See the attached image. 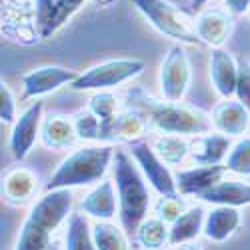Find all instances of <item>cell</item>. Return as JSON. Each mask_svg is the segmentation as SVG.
I'll return each instance as SVG.
<instances>
[{
	"label": "cell",
	"instance_id": "13",
	"mask_svg": "<svg viewBox=\"0 0 250 250\" xmlns=\"http://www.w3.org/2000/svg\"><path fill=\"white\" fill-rule=\"evenodd\" d=\"M78 140L80 138L76 132L74 118L66 114H58V112H52L42 118V124H40V144L44 148L66 150V148H72Z\"/></svg>",
	"mask_w": 250,
	"mask_h": 250
},
{
	"label": "cell",
	"instance_id": "15",
	"mask_svg": "<svg viewBox=\"0 0 250 250\" xmlns=\"http://www.w3.org/2000/svg\"><path fill=\"white\" fill-rule=\"evenodd\" d=\"M212 126L226 136H244L250 128V110L236 98H224L212 110Z\"/></svg>",
	"mask_w": 250,
	"mask_h": 250
},
{
	"label": "cell",
	"instance_id": "28",
	"mask_svg": "<svg viewBox=\"0 0 250 250\" xmlns=\"http://www.w3.org/2000/svg\"><path fill=\"white\" fill-rule=\"evenodd\" d=\"M186 202L184 198H180L178 194L176 196H160L156 202H154V214L158 218H162L164 222L172 224L184 210H186Z\"/></svg>",
	"mask_w": 250,
	"mask_h": 250
},
{
	"label": "cell",
	"instance_id": "14",
	"mask_svg": "<svg viewBox=\"0 0 250 250\" xmlns=\"http://www.w3.org/2000/svg\"><path fill=\"white\" fill-rule=\"evenodd\" d=\"M194 28L202 44H208L210 48H222V44L232 34V18L220 8H208L198 14L194 20Z\"/></svg>",
	"mask_w": 250,
	"mask_h": 250
},
{
	"label": "cell",
	"instance_id": "6",
	"mask_svg": "<svg viewBox=\"0 0 250 250\" xmlns=\"http://www.w3.org/2000/svg\"><path fill=\"white\" fill-rule=\"evenodd\" d=\"M144 70V62L136 58H118L96 64L82 74L76 76V80L70 84L72 90L84 92V90H108L112 86L124 84Z\"/></svg>",
	"mask_w": 250,
	"mask_h": 250
},
{
	"label": "cell",
	"instance_id": "25",
	"mask_svg": "<svg viewBox=\"0 0 250 250\" xmlns=\"http://www.w3.org/2000/svg\"><path fill=\"white\" fill-rule=\"evenodd\" d=\"M134 234H136L138 244L144 248H162L168 242L170 228H168V222L154 216V218H144Z\"/></svg>",
	"mask_w": 250,
	"mask_h": 250
},
{
	"label": "cell",
	"instance_id": "24",
	"mask_svg": "<svg viewBox=\"0 0 250 250\" xmlns=\"http://www.w3.org/2000/svg\"><path fill=\"white\" fill-rule=\"evenodd\" d=\"M66 248L68 250H92L94 238L88 218L80 212H70L68 228H66Z\"/></svg>",
	"mask_w": 250,
	"mask_h": 250
},
{
	"label": "cell",
	"instance_id": "26",
	"mask_svg": "<svg viewBox=\"0 0 250 250\" xmlns=\"http://www.w3.org/2000/svg\"><path fill=\"white\" fill-rule=\"evenodd\" d=\"M92 238H94V248L98 250H126L128 240L124 236L120 228L110 224L108 220H98L92 226Z\"/></svg>",
	"mask_w": 250,
	"mask_h": 250
},
{
	"label": "cell",
	"instance_id": "10",
	"mask_svg": "<svg viewBox=\"0 0 250 250\" xmlns=\"http://www.w3.org/2000/svg\"><path fill=\"white\" fill-rule=\"evenodd\" d=\"M42 108L44 104L36 100L20 114L12 126L8 146L14 160H24L34 148L36 138H40V124H42Z\"/></svg>",
	"mask_w": 250,
	"mask_h": 250
},
{
	"label": "cell",
	"instance_id": "29",
	"mask_svg": "<svg viewBox=\"0 0 250 250\" xmlns=\"http://www.w3.org/2000/svg\"><path fill=\"white\" fill-rule=\"evenodd\" d=\"M236 98L250 110V60H246V58H238Z\"/></svg>",
	"mask_w": 250,
	"mask_h": 250
},
{
	"label": "cell",
	"instance_id": "8",
	"mask_svg": "<svg viewBox=\"0 0 250 250\" xmlns=\"http://www.w3.org/2000/svg\"><path fill=\"white\" fill-rule=\"evenodd\" d=\"M130 154L140 166V170L144 178L148 180V184L160 194V196H176L178 186L176 178L170 172L168 164H166L154 150V146H148L146 142H132L130 144Z\"/></svg>",
	"mask_w": 250,
	"mask_h": 250
},
{
	"label": "cell",
	"instance_id": "23",
	"mask_svg": "<svg viewBox=\"0 0 250 250\" xmlns=\"http://www.w3.org/2000/svg\"><path fill=\"white\" fill-rule=\"evenodd\" d=\"M154 150L168 166H178L190 156V142L182 134H162L154 140Z\"/></svg>",
	"mask_w": 250,
	"mask_h": 250
},
{
	"label": "cell",
	"instance_id": "5",
	"mask_svg": "<svg viewBox=\"0 0 250 250\" xmlns=\"http://www.w3.org/2000/svg\"><path fill=\"white\" fill-rule=\"evenodd\" d=\"M132 4L160 34L180 44H202L194 22L168 0H132Z\"/></svg>",
	"mask_w": 250,
	"mask_h": 250
},
{
	"label": "cell",
	"instance_id": "19",
	"mask_svg": "<svg viewBox=\"0 0 250 250\" xmlns=\"http://www.w3.org/2000/svg\"><path fill=\"white\" fill-rule=\"evenodd\" d=\"M82 212L96 218V220H110L116 214V190L110 180L96 182L94 188L86 192L80 202Z\"/></svg>",
	"mask_w": 250,
	"mask_h": 250
},
{
	"label": "cell",
	"instance_id": "1",
	"mask_svg": "<svg viewBox=\"0 0 250 250\" xmlns=\"http://www.w3.org/2000/svg\"><path fill=\"white\" fill-rule=\"evenodd\" d=\"M126 106H132L146 116L150 128L160 134H182V136H198L210 132L212 118H208L202 110L186 106L182 102L158 100L146 94L142 88H132L126 94Z\"/></svg>",
	"mask_w": 250,
	"mask_h": 250
},
{
	"label": "cell",
	"instance_id": "12",
	"mask_svg": "<svg viewBox=\"0 0 250 250\" xmlns=\"http://www.w3.org/2000/svg\"><path fill=\"white\" fill-rule=\"evenodd\" d=\"M226 172H228L226 164H196L194 168L176 172L174 178L180 194L198 198L202 192H206L216 182H220Z\"/></svg>",
	"mask_w": 250,
	"mask_h": 250
},
{
	"label": "cell",
	"instance_id": "2",
	"mask_svg": "<svg viewBox=\"0 0 250 250\" xmlns=\"http://www.w3.org/2000/svg\"><path fill=\"white\" fill-rule=\"evenodd\" d=\"M134 162L126 150L122 148L114 150L112 168L118 190V214L122 228L128 234L138 230V226L146 218L150 208V190L146 186L140 166Z\"/></svg>",
	"mask_w": 250,
	"mask_h": 250
},
{
	"label": "cell",
	"instance_id": "7",
	"mask_svg": "<svg viewBox=\"0 0 250 250\" xmlns=\"http://www.w3.org/2000/svg\"><path fill=\"white\" fill-rule=\"evenodd\" d=\"M160 90L166 100L180 102L190 86L192 68L188 54L184 52L182 44H174L166 52L162 64H160Z\"/></svg>",
	"mask_w": 250,
	"mask_h": 250
},
{
	"label": "cell",
	"instance_id": "21",
	"mask_svg": "<svg viewBox=\"0 0 250 250\" xmlns=\"http://www.w3.org/2000/svg\"><path fill=\"white\" fill-rule=\"evenodd\" d=\"M208 204H228V206H248L250 204V184L240 180H220L212 188L198 196Z\"/></svg>",
	"mask_w": 250,
	"mask_h": 250
},
{
	"label": "cell",
	"instance_id": "3",
	"mask_svg": "<svg viewBox=\"0 0 250 250\" xmlns=\"http://www.w3.org/2000/svg\"><path fill=\"white\" fill-rule=\"evenodd\" d=\"M72 192L70 188L46 190L32 208L20 228L16 240L18 250H44L50 246L54 232L70 214Z\"/></svg>",
	"mask_w": 250,
	"mask_h": 250
},
{
	"label": "cell",
	"instance_id": "32",
	"mask_svg": "<svg viewBox=\"0 0 250 250\" xmlns=\"http://www.w3.org/2000/svg\"><path fill=\"white\" fill-rule=\"evenodd\" d=\"M208 2V0H190V2H188V6L192 8V10H200L204 4Z\"/></svg>",
	"mask_w": 250,
	"mask_h": 250
},
{
	"label": "cell",
	"instance_id": "18",
	"mask_svg": "<svg viewBox=\"0 0 250 250\" xmlns=\"http://www.w3.org/2000/svg\"><path fill=\"white\" fill-rule=\"evenodd\" d=\"M230 146V136L222 132H204L190 142V158L194 164H222Z\"/></svg>",
	"mask_w": 250,
	"mask_h": 250
},
{
	"label": "cell",
	"instance_id": "11",
	"mask_svg": "<svg viewBox=\"0 0 250 250\" xmlns=\"http://www.w3.org/2000/svg\"><path fill=\"white\" fill-rule=\"evenodd\" d=\"M76 72L62 66H40L22 76V96L24 98H40L46 96L64 84H72L76 80Z\"/></svg>",
	"mask_w": 250,
	"mask_h": 250
},
{
	"label": "cell",
	"instance_id": "17",
	"mask_svg": "<svg viewBox=\"0 0 250 250\" xmlns=\"http://www.w3.org/2000/svg\"><path fill=\"white\" fill-rule=\"evenodd\" d=\"M242 224V214L238 206L228 204H214L210 212L204 218V236L212 242H224L230 238Z\"/></svg>",
	"mask_w": 250,
	"mask_h": 250
},
{
	"label": "cell",
	"instance_id": "27",
	"mask_svg": "<svg viewBox=\"0 0 250 250\" xmlns=\"http://www.w3.org/2000/svg\"><path fill=\"white\" fill-rule=\"evenodd\" d=\"M224 164L228 172L250 178V136H240L232 144Z\"/></svg>",
	"mask_w": 250,
	"mask_h": 250
},
{
	"label": "cell",
	"instance_id": "16",
	"mask_svg": "<svg viewBox=\"0 0 250 250\" xmlns=\"http://www.w3.org/2000/svg\"><path fill=\"white\" fill-rule=\"evenodd\" d=\"M210 80L212 86L222 98H230L236 94V80H238V60L224 50L212 48L210 54Z\"/></svg>",
	"mask_w": 250,
	"mask_h": 250
},
{
	"label": "cell",
	"instance_id": "31",
	"mask_svg": "<svg viewBox=\"0 0 250 250\" xmlns=\"http://www.w3.org/2000/svg\"><path fill=\"white\" fill-rule=\"evenodd\" d=\"M224 4L232 14H238V16L250 12V0H224Z\"/></svg>",
	"mask_w": 250,
	"mask_h": 250
},
{
	"label": "cell",
	"instance_id": "22",
	"mask_svg": "<svg viewBox=\"0 0 250 250\" xmlns=\"http://www.w3.org/2000/svg\"><path fill=\"white\" fill-rule=\"evenodd\" d=\"M204 218L206 212L202 206H192L186 210L170 224V234H168V244L178 246L184 242H190L198 238V234L204 230Z\"/></svg>",
	"mask_w": 250,
	"mask_h": 250
},
{
	"label": "cell",
	"instance_id": "4",
	"mask_svg": "<svg viewBox=\"0 0 250 250\" xmlns=\"http://www.w3.org/2000/svg\"><path fill=\"white\" fill-rule=\"evenodd\" d=\"M114 150L110 144H92L82 146L68 154L58 164V168L52 172L50 180L44 188H74V186H88L96 184L104 178L110 162L114 160Z\"/></svg>",
	"mask_w": 250,
	"mask_h": 250
},
{
	"label": "cell",
	"instance_id": "30",
	"mask_svg": "<svg viewBox=\"0 0 250 250\" xmlns=\"http://www.w3.org/2000/svg\"><path fill=\"white\" fill-rule=\"evenodd\" d=\"M16 100L10 90V86L2 80L0 82V122L2 124H12L16 122Z\"/></svg>",
	"mask_w": 250,
	"mask_h": 250
},
{
	"label": "cell",
	"instance_id": "9",
	"mask_svg": "<svg viewBox=\"0 0 250 250\" xmlns=\"http://www.w3.org/2000/svg\"><path fill=\"white\" fill-rule=\"evenodd\" d=\"M86 0H34V24L40 38H50L84 6Z\"/></svg>",
	"mask_w": 250,
	"mask_h": 250
},
{
	"label": "cell",
	"instance_id": "20",
	"mask_svg": "<svg viewBox=\"0 0 250 250\" xmlns=\"http://www.w3.org/2000/svg\"><path fill=\"white\" fill-rule=\"evenodd\" d=\"M38 178L28 168H12L2 180V196L8 204L22 206L36 194Z\"/></svg>",
	"mask_w": 250,
	"mask_h": 250
}]
</instances>
